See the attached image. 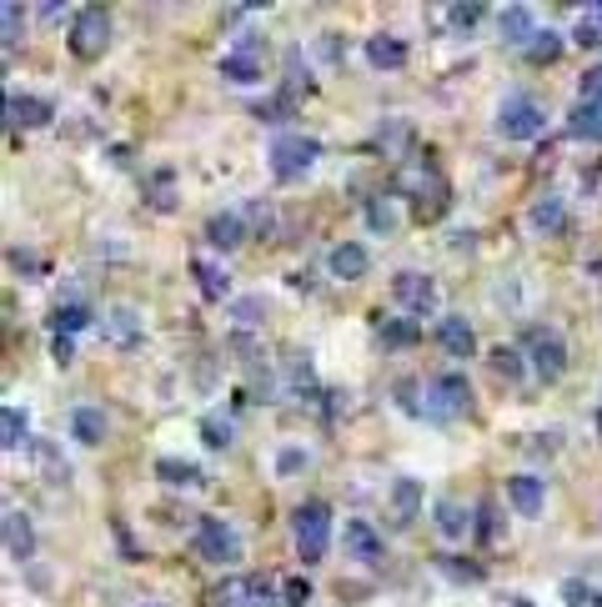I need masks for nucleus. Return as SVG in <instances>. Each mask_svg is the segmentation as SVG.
<instances>
[{"instance_id":"nucleus-2","label":"nucleus","mask_w":602,"mask_h":607,"mask_svg":"<svg viewBox=\"0 0 602 607\" xmlns=\"http://www.w3.org/2000/svg\"><path fill=\"white\" fill-rule=\"evenodd\" d=\"M397 186L417 201V216H437L447 206V176L437 171L432 156H412L402 171H397Z\"/></svg>"},{"instance_id":"nucleus-33","label":"nucleus","mask_w":602,"mask_h":607,"mask_svg":"<svg viewBox=\"0 0 602 607\" xmlns=\"http://www.w3.org/2000/svg\"><path fill=\"white\" fill-rule=\"evenodd\" d=\"M492 372H497L502 382H522V377H527V362H522L517 347H497V352H492Z\"/></svg>"},{"instance_id":"nucleus-46","label":"nucleus","mask_w":602,"mask_h":607,"mask_svg":"<svg viewBox=\"0 0 602 607\" xmlns=\"http://www.w3.org/2000/svg\"><path fill=\"white\" fill-rule=\"evenodd\" d=\"M562 592H567V607H587V602H592V587H587V582H577V577H567V582H562Z\"/></svg>"},{"instance_id":"nucleus-4","label":"nucleus","mask_w":602,"mask_h":607,"mask_svg":"<svg viewBox=\"0 0 602 607\" xmlns=\"http://www.w3.org/2000/svg\"><path fill=\"white\" fill-rule=\"evenodd\" d=\"M66 46L76 61H101L111 51V11L101 6H81L71 16V31H66Z\"/></svg>"},{"instance_id":"nucleus-40","label":"nucleus","mask_w":602,"mask_h":607,"mask_svg":"<svg viewBox=\"0 0 602 607\" xmlns=\"http://www.w3.org/2000/svg\"><path fill=\"white\" fill-rule=\"evenodd\" d=\"M577 101H602V66H587L577 76Z\"/></svg>"},{"instance_id":"nucleus-5","label":"nucleus","mask_w":602,"mask_h":607,"mask_svg":"<svg viewBox=\"0 0 602 607\" xmlns=\"http://www.w3.org/2000/svg\"><path fill=\"white\" fill-rule=\"evenodd\" d=\"M542 126H547V111H542L537 96H527V91L502 96V106H497V136L502 141H532V136H542Z\"/></svg>"},{"instance_id":"nucleus-15","label":"nucleus","mask_w":602,"mask_h":607,"mask_svg":"<svg viewBox=\"0 0 602 607\" xmlns=\"http://www.w3.org/2000/svg\"><path fill=\"white\" fill-rule=\"evenodd\" d=\"M437 347H442L447 357H462V362H467V357L477 352V327H472L467 317H442V322H437Z\"/></svg>"},{"instance_id":"nucleus-25","label":"nucleus","mask_w":602,"mask_h":607,"mask_svg":"<svg viewBox=\"0 0 602 607\" xmlns=\"http://www.w3.org/2000/svg\"><path fill=\"white\" fill-rule=\"evenodd\" d=\"M497 26H502V41H512V46H522V41H532V36H537V26H532V11H527V6H507V11L497 16Z\"/></svg>"},{"instance_id":"nucleus-19","label":"nucleus","mask_w":602,"mask_h":607,"mask_svg":"<svg viewBox=\"0 0 602 607\" xmlns=\"http://www.w3.org/2000/svg\"><path fill=\"white\" fill-rule=\"evenodd\" d=\"M367 61H372V71H402L407 66V41H397V36H372L367 41Z\"/></svg>"},{"instance_id":"nucleus-50","label":"nucleus","mask_w":602,"mask_h":607,"mask_svg":"<svg viewBox=\"0 0 602 607\" xmlns=\"http://www.w3.org/2000/svg\"><path fill=\"white\" fill-rule=\"evenodd\" d=\"M146 607H161V602H146Z\"/></svg>"},{"instance_id":"nucleus-16","label":"nucleus","mask_w":602,"mask_h":607,"mask_svg":"<svg viewBox=\"0 0 602 607\" xmlns=\"http://www.w3.org/2000/svg\"><path fill=\"white\" fill-rule=\"evenodd\" d=\"M71 437H76L81 447H101V442L111 437V417H106L96 402H81V407L71 412Z\"/></svg>"},{"instance_id":"nucleus-34","label":"nucleus","mask_w":602,"mask_h":607,"mask_svg":"<svg viewBox=\"0 0 602 607\" xmlns=\"http://www.w3.org/2000/svg\"><path fill=\"white\" fill-rule=\"evenodd\" d=\"M367 226H372L377 236H392V231H397V206L382 201V196H372V201H367Z\"/></svg>"},{"instance_id":"nucleus-22","label":"nucleus","mask_w":602,"mask_h":607,"mask_svg":"<svg viewBox=\"0 0 602 607\" xmlns=\"http://www.w3.org/2000/svg\"><path fill=\"white\" fill-rule=\"evenodd\" d=\"M432 522H437V532H442V537L462 542V537H467V527H472V512H467V507H457L452 497H442V502L432 507Z\"/></svg>"},{"instance_id":"nucleus-21","label":"nucleus","mask_w":602,"mask_h":607,"mask_svg":"<svg viewBox=\"0 0 602 607\" xmlns=\"http://www.w3.org/2000/svg\"><path fill=\"white\" fill-rule=\"evenodd\" d=\"M206 241H211L216 251H236V246L246 241V221H241L236 211H221V216L206 221Z\"/></svg>"},{"instance_id":"nucleus-32","label":"nucleus","mask_w":602,"mask_h":607,"mask_svg":"<svg viewBox=\"0 0 602 607\" xmlns=\"http://www.w3.org/2000/svg\"><path fill=\"white\" fill-rule=\"evenodd\" d=\"M572 46H587V51H602V16L587 6L582 16H577V26H572Z\"/></svg>"},{"instance_id":"nucleus-1","label":"nucleus","mask_w":602,"mask_h":607,"mask_svg":"<svg viewBox=\"0 0 602 607\" xmlns=\"http://www.w3.org/2000/svg\"><path fill=\"white\" fill-rule=\"evenodd\" d=\"M291 537H296V557L307 567H317L327 557V547H332V507L322 497L291 507Z\"/></svg>"},{"instance_id":"nucleus-45","label":"nucleus","mask_w":602,"mask_h":607,"mask_svg":"<svg viewBox=\"0 0 602 607\" xmlns=\"http://www.w3.org/2000/svg\"><path fill=\"white\" fill-rule=\"evenodd\" d=\"M11 266H16L21 276H41V256H36V251H21V246H16V251H11Z\"/></svg>"},{"instance_id":"nucleus-27","label":"nucleus","mask_w":602,"mask_h":607,"mask_svg":"<svg viewBox=\"0 0 602 607\" xmlns=\"http://www.w3.org/2000/svg\"><path fill=\"white\" fill-rule=\"evenodd\" d=\"M191 271H196V286H201L206 301H221V296L231 291V276H226L216 261H191Z\"/></svg>"},{"instance_id":"nucleus-9","label":"nucleus","mask_w":602,"mask_h":607,"mask_svg":"<svg viewBox=\"0 0 602 607\" xmlns=\"http://www.w3.org/2000/svg\"><path fill=\"white\" fill-rule=\"evenodd\" d=\"M392 296H397V307H402V317H427V312H437V281L427 276V271H397L392 276Z\"/></svg>"},{"instance_id":"nucleus-28","label":"nucleus","mask_w":602,"mask_h":607,"mask_svg":"<svg viewBox=\"0 0 602 607\" xmlns=\"http://www.w3.org/2000/svg\"><path fill=\"white\" fill-rule=\"evenodd\" d=\"M417 342H422V327H417L412 317H387V322H382V347L402 352V347H417Z\"/></svg>"},{"instance_id":"nucleus-26","label":"nucleus","mask_w":602,"mask_h":607,"mask_svg":"<svg viewBox=\"0 0 602 607\" xmlns=\"http://www.w3.org/2000/svg\"><path fill=\"white\" fill-rule=\"evenodd\" d=\"M392 507H397V522H412L422 512V482L417 477H397L392 482Z\"/></svg>"},{"instance_id":"nucleus-7","label":"nucleus","mask_w":602,"mask_h":607,"mask_svg":"<svg viewBox=\"0 0 602 607\" xmlns=\"http://www.w3.org/2000/svg\"><path fill=\"white\" fill-rule=\"evenodd\" d=\"M472 412V387L462 372H442L432 377V387L422 392V417L432 422H452V417H467Z\"/></svg>"},{"instance_id":"nucleus-42","label":"nucleus","mask_w":602,"mask_h":607,"mask_svg":"<svg viewBox=\"0 0 602 607\" xmlns=\"http://www.w3.org/2000/svg\"><path fill=\"white\" fill-rule=\"evenodd\" d=\"M482 16H487V6H477V0H472V6H452V11H447V21H452L457 31H472Z\"/></svg>"},{"instance_id":"nucleus-18","label":"nucleus","mask_w":602,"mask_h":607,"mask_svg":"<svg viewBox=\"0 0 602 607\" xmlns=\"http://www.w3.org/2000/svg\"><path fill=\"white\" fill-rule=\"evenodd\" d=\"M572 226V216H567V201L562 196H537L532 201V231L537 236H562Z\"/></svg>"},{"instance_id":"nucleus-8","label":"nucleus","mask_w":602,"mask_h":607,"mask_svg":"<svg viewBox=\"0 0 602 607\" xmlns=\"http://www.w3.org/2000/svg\"><path fill=\"white\" fill-rule=\"evenodd\" d=\"M241 532L231 527V522H221V517H206L201 527H196V557L201 562H211V567H236L241 562Z\"/></svg>"},{"instance_id":"nucleus-24","label":"nucleus","mask_w":602,"mask_h":607,"mask_svg":"<svg viewBox=\"0 0 602 607\" xmlns=\"http://www.w3.org/2000/svg\"><path fill=\"white\" fill-rule=\"evenodd\" d=\"M567 131H572L577 141H602V101H577Z\"/></svg>"},{"instance_id":"nucleus-30","label":"nucleus","mask_w":602,"mask_h":607,"mask_svg":"<svg viewBox=\"0 0 602 607\" xmlns=\"http://www.w3.org/2000/svg\"><path fill=\"white\" fill-rule=\"evenodd\" d=\"M0 427H6V432H0V447L16 452V447L31 437V417H26V407H6V412H0Z\"/></svg>"},{"instance_id":"nucleus-41","label":"nucleus","mask_w":602,"mask_h":607,"mask_svg":"<svg viewBox=\"0 0 602 607\" xmlns=\"http://www.w3.org/2000/svg\"><path fill=\"white\" fill-rule=\"evenodd\" d=\"M281 602H286V607H307V602H312V582H307V577H291V582L281 587Z\"/></svg>"},{"instance_id":"nucleus-11","label":"nucleus","mask_w":602,"mask_h":607,"mask_svg":"<svg viewBox=\"0 0 602 607\" xmlns=\"http://www.w3.org/2000/svg\"><path fill=\"white\" fill-rule=\"evenodd\" d=\"M6 121H11V126H21V131H41V126H51V121H56V106H51L46 96L11 91V96H6Z\"/></svg>"},{"instance_id":"nucleus-12","label":"nucleus","mask_w":602,"mask_h":607,"mask_svg":"<svg viewBox=\"0 0 602 607\" xmlns=\"http://www.w3.org/2000/svg\"><path fill=\"white\" fill-rule=\"evenodd\" d=\"M367 271H372V251L362 241H337L327 251V276L332 281H362Z\"/></svg>"},{"instance_id":"nucleus-17","label":"nucleus","mask_w":602,"mask_h":607,"mask_svg":"<svg viewBox=\"0 0 602 607\" xmlns=\"http://www.w3.org/2000/svg\"><path fill=\"white\" fill-rule=\"evenodd\" d=\"M6 552L16 557V562H31L36 557V527H31V517L21 512V507H6Z\"/></svg>"},{"instance_id":"nucleus-44","label":"nucleus","mask_w":602,"mask_h":607,"mask_svg":"<svg viewBox=\"0 0 602 607\" xmlns=\"http://www.w3.org/2000/svg\"><path fill=\"white\" fill-rule=\"evenodd\" d=\"M111 532H116V542H121V557H126V562H136V557H141V547H136L131 527H126L121 517H111Z\"/></svg>"},{"instance_id":"nucleus-37","label":"nucleus","mask_w":602,"mask_h":607,"mask_svg":"<svg viewBox=\"0 0 602 607\" xmlns=\"http://www.w3.org/2000/svg\"><path fill=\"white\" fill-rule=\"evenodd\" d=\"M201 442H206V447H231V442H236L231 417H201Z\"/></svg>"},{"instance_id":"nucleus-38","label":"nucleus","mask_w":602,"mask_h":607,"mask_svg":"<svg viewBox=\"0 0 602 607\" xmlns=\"http://www.w3.org/2000/svg\"><path fill=\"white\" fill-rule=\"evenodd\" d=\"M0 21H6V51H16V41L26 31V11L16 6V0H6V6H0Z\"/></svg>"},{"instance_id":"nucleus-29","label":"nucleus","mask_w":602,"mask_h":607,"mask_svg":"<svg viewBox=\"0 0 602 607\" xmlns=\"http://www.w3.org/2000/svg\"><path fill=\"white\" fill-rule=\"evenodd\" d=\"M156 477H161L166 487H196V482H201V467L186 462V457H161V462H156Z\"/></svg>"},{"instance_id":"nucleus-14","label":"nucleus","mask_w":602,"mask_h":607,"mask_svg":"<svg viewBox=\"0 0 602 607\" xmlns=\"http://www.w3.org/2000/svg\"><path fill=\"white\" fill-rule=\"evenodd\" d=\"M507 502H512V512H522V517H542V507H547L542 477H532V472L507 477Z\"/></svg>"},{"instance_id":"nucleus-48","label":"nucleus","mask_w":602,"mask_h":607,"mask_svg":"<svg viewBox=\"0 0 602 607\" xmlns=\"http://www.w3.org/2000/svg\"><path fill=\"white\" fill-rule=\"evenodd\" d=\"M487 542H492V502L482 507V547H487Z\"/></svg>"},{"instance_id":"nucleus-13","label":"nucleus","mask_w":602,"mask_h":607,"mask_svg":"<svg viewBox=\"0 0 602 607\" xmlns=\"http://www.w3.org/2000/svg\"><path fill=\"white\" fill-rule=\"evenodd\" d=\"M101 332H106V342H116L121 352H131V347H141V312L136 307H106Z\"/></svg>"},{"instance_id":"nucleus-20","label":"nucleus","mask_w":602,"mask_h":607,"mask_svg":"<svg viewBox=\"0 0 602 607\" xmlns=\"http://www.w3.org/2000/svg\"><path fill=\"white\" fill-rule=\"evenodd\" d=\"M221 81H231V86H256L261 81V56L256 51H231V56H221Z\"/></svg>"},{"instance_id":"nucleus-49","label":"nucleus","mask_w":602,"mask_h":607,"mask_svg":"<svg viewBox=\"0 0 602 607\" xmlns=\"http://www.w3.org/2000/svg\"><path fill=\"white\" fill-rule=\"evenodd\" d=\"M592 11H597V16H602V0H597V6H592Z\"/></svg>"},{"instance_id":"nucleus-39","label":"nucleus","mask_w":602,"mask_h":607,"mask_svg":"<svg viewBox=\"0 0 602 607\" xmlns=\"http://www.w3.org/2000/svg\"><path fill=\"white\" fill-rule=\"evenodd\" d=\"M36 452H41V462H46V477H56V482H66V477H71V462H66L51 442H41Z\"/></svg>"},{"instance_id":"nucleus-23","label":"nucleus","mask_w":602,"mask_h":607,"mask_svg":"<svg viewBox=\"0 0 602 607\" xmlns=\"http://www.w3.org/2000/svg\"><path fill=\"white\" fill-rule=\"evenodd\" d=\"M96 317H91V307H81V301H61V307L51 312V332L56 337H76V332H86Z\"/></svg>"},{"instance_id":"nucleus-47","label":"nucleus","mask_w":602,"mask_h":607,"mask_svg":"<svg viewBox=\"0 0 602 607\" xmlns=\"http://www.w3.org/2000/svg\"><path fill=\"white\" fill-rule=\"evenodd\" d=\"M51 357H56V367H71L76 362V342L71 337H51Z\"/></svg>"},{"instance_id":"nucleus-3","label":"nucleus","mask_w":602,"mask_h":607,"mask_svg":"<svg viewBox=\"0 0 602 607\" xmlns=\"http://www.w3.org/2000/svg\"><path fill=\"white\" fill-rule=\"evenodd\" d=\"M522 357H527L537 382H562V372H567V342H562L557 327H537L532 322L522 332Z\"/></svg>"},{"instance_id":"nucleus-10","label":"nucleus","mask_w":602,"mask_h":607,"mask_svg":"<svg viewBox=\"0 0 602 607\" xmlns=\"http://www.w3.org/2000/svg\"><path fill=\"white\" fill-rule=\"evenodd\" d=\"M342 552H347L352 562H362V567H382V557H387L382 532H377L372 522H362V517L342 522Z\"/></svg>"},{"instance_id":"nucleus-43","label":"nucleus","mask_w":602,"mask_h":607,"mask_svg":"<svg viewBox=\"0 0 602 607\" xmlns=\"http://www.w3.org/2000/svg\"><path fill=\"white\" fill-rule=\"evenodd\" d=\"M442 572L457 577V582H482V567L477 562H457V557H442Z\"/></svg>"},{"instance_id":"nucleus-35","label":"nucleus","mask_w":602,"mask_h":607,"mask_svg":"<svg viewBox=\"0 0 602 607\" xmlns=\"http://www.w3.org/2000/svg\"><path fill=\"white\" fill-rule=\"evenodd\" d=\"M231 317H236V327H261L266 322V301L261 296H236L231 301Z\"/></svg>"},{"instance_id":"nucleus-36","label":"nucleus","mask_w":602,"mask_h":607,"mask_svg":"<svg viewBox=\"0 0 602 607\" xmlns=\"http://www.w3.org/2000/svg\"><path fill=\"white\" fill-rule=\"evenodd\" d=\"M312 467V452L307 447H281L276 452V477H301Z\"/></svg>"},{"instance_id":"nucleus-6","label":"nucleus","mask_w":602,"mask_h":607,"mask_svg":"<svg viewBox=\"0 0 602 607\" xmlns=\"http://www.w3.org/2000/svg\"><path fill=\"white\" fill-rule=\"evenodd\" d=\"M317 156H322V141H317V136H301V131L276 136V141H271V151H266V161H271V176H276V181H296L301 171H312V166H317Z\"/></svg>"},{"instance_id":"nucleus-31","label":"nucleus","mask_w":602,"mask_h":607,"mask_svg":"<svg viewBox=\"0 0 602 607\" xmlns=\"http://www.w3.org/2000/svg\"><path fill=\"white\" fill-rule=\"evenodd\" d=\"M557 56H562V36L542 26V31H537V36L527 41V61H532V66H552Z\"/></svg>"}]
</instances>
